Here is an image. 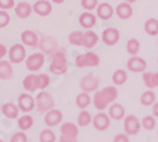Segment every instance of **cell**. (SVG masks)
<instances>
[{
    "label": "cell",
    "mask_w": 158,
    "mask_h": 142,
    "mask_svg": "<svg viewBox=\"0 0 158 142\" xmlns=\"http://www.w3.org/2000/svg\"><path fill=\"white\" fill-rule=\"evenodd\" d=\"M116 99H118V89L114 85H109L101 90H96L93 98V104L99 112H102L110 104L115 103Z\"/></svg>",
    "instance_id": "obj_1"
},
{
    "label": "cell",
    "mask_w": 158,
    "mask_h": 142,
    "mask_svg": "<svg viewBox=\"0 0 158 142\" xmlns=\"http://www.w3.org/2000/svg\"><path fill=\"white\" fill-rule=\"evenodd\" d=\"M67 57L64 51H57L55 55H52V60L49 63V71L53 75H63L67 71Z\"/></svg>",
    "instance_id": "obj_2"
},
{
    "label": "cell",
    "mask_w": 158,
    "mask_h": 142,
    "mask_svg": "<svg viewBox=\"0 0 158 142\" xmlns=\"http://www.w3.org/2000/svg\"><path fill=\"white\" fill-rule=\"evenodd\" d=\"M35 108L37 110L41 113V114H46L48 110L53 109L55 108V99L53 97H52L49 93L44 92V90H42V92H39L35 97Z\"/></svg>",
    "instance_id": "obj_3"
},
{
    "label": "cell",
    "mask_w": 158,
    "mask_h": 142,
    "mask_svg": "<svg viewBox=\"0 0 158 142\" xmlns=\"http://www.w3.org/2000/svg\"><path fill=\"white\" fill-rule=\"evenodd\" d=\"M100 63V57L98 54L95 52H89L86 54H82V55H78L76 58H75V65L80 69H84V67H95Z\"/></svg>",
    "instance_id": "obj_4"
},
{
    "label": "cell",
    "mask_w": 158,
    "mask_h": 142,
    "mask_svg": "<svg viewBox=\"0 0 158 142\" xmlns=\"http://www.w3.org/2000/svg\"><path fill=\"white\" fill-rule=\"evenodd\" d=\"M8 56L11 63H20L25 61V58H27V51H25L24 45L23 43L13 45L8 51Z\"/></svg>",
    "instance_id": "obj_5"
},
{
    "label": "cell",
    "mask_w": 158,
    "mask_h": 142,
    "mask_svg": "<svg viewBox=\"0 0 158 142\" xmlns=\"http://www.w3.org/2000/svg\"><path fill=\"white\" fill-rule=\"evenodd\" d=\"M142 128V123L138 119L137 115L134 114H129L124 118V133L128 136H135L139 133Z\"/></svg>",
    "instance_id": "obj_6"
},
{
    "label": "cell",
    "mask_w": 158,
    "mask_h": 142,
    "mask_svg": "<svg viewBox=\"0 0 158 142\" xmlns=\"http://www.w3.org/2000/svg\"><path fill=\"white\" fill-rule=\"evenodd\" d=\"M44 65V55L42 52H34L25 58V67L28 71H39Z\"/></svg>",
    "instance_id": "obj_7"
},
{
    "label": "cell",
    "mask_w": 158,
    "mask_h": 142,
    "mask_svg": "<svg viewBox=\"0 0 158 142\" xmlns=\"http://www.w3.org/2000/svg\"><path fill=\"white\" fill-rule=\"evenodd\" d=\"M99 85H100V79L93 74L85 75L80 79V88L82 92H86V93L96 92Z\"/></svg>",
    "instance_id": "obj_8"
},
{
    "label": "cell",
    "mask_w": 158,
    "mask_h": 142,
    "mask_svg": "<svg viewBox=\"0 0 158 142\" xmlns=\"http://www.w3.org/2000/svg\"><path fill=\"white\" fill-rule=\"evenodd\" d=\"M38 47L41 48V51H42L43 55H51V56H52V55H55L57 51H60L57 41L55 40V38L48 37V36L41 38Z\"/></svg>",
    "instance_id": "obj_9"
},
{
    "label": "cell",
    "mask_w": 158,
    "mask_h": 142,
    "mask_svg": "<svg viewBox=\"0 0 158 142\" xmlns=\"http://www.w3.org/2000/svg\"><path fill=\"white\" fill-rule=\"evenodd\" d=\"M17 104H18L20 112H23L24 114L29 113L33 110V108H35V98H33L31 95V93H23L18 97Z\"/></svg>",
    "instance_id": "obj_10"
},
{
    "label": "cell",
    "mask_w": 158,
    "mask_h": 142,
    "mask_svg": "<svg viewBox=\"0 0 158 142\" xmlns=\"http://www.w3.org/2000/svg\"><path fill=\"white\" fill-rule=\"evenodd\" d=\"M23 88L27 93H33L37 90H41V81H39L38 74H29L23 79Z\"/></svg>",
    "instance_id": "obj_11"
},
{
    "label": "cell",
    "mask_w": 158,
    "mask_h": 142,
    "mask_svg": "<svg viewBox=\"0 0 158 142\" xmlns=\"http://www.w3.org/2000/svg\"><path fill=\"white\" fill-rule=\"evenodd\" d=\"M101 40L106 46H115L120 40V33L114 27L105 28L102 31V34H101Z\"/></svg>",
    "instance_id": "obj_12"
},
{
    "label": "cell",
    "mask_w": 158,
    "mask_h": 142,
    "mask_svg": "<svg viewBox=\"0 0 158 142\" xmlns=\"http://www.w3.org/2000/svg\"><path fill=\"white\" fill-rule=\"evenodd\" d=\"M110 121H111V118L109 117V114L104 113V112H99L98 114L94 115L93 124H94L95 130H98L100 132H104L110 127Z\"/></svg>",
    "instance_id": "obj_13"
},
{
    "label": "cell",
    "mask_w": 158,
    "mask_h": 142,
    "mask_svg": "<svg viewBox=\"0 0 158 142\" xmlns=\"http://www.w3.org/2000/svg\"><path fill=\"white\" fill-rule=\"evenodd\" d=\"M127 69L131 72H144L147 69V61L139 56H130L127 61Z\"/></svg>",
    "instance_id": "obj_14"
},
{
    "label": "cell",
    "mask_w": 158,
    "mask_h": 142,
    "mask_svg": "<svg viewBox=\"0 0 158 142\" xmlns=\"http://www.w3.org/2000/svg\"><path fill=\"white\" fill-rule=\"evenodd\" d=\"M63 121V113L60 109H51L44 114V123L47 127H55L58 126Z\"/></svg>",
    "instance_id": "obj_15"
},
{
    "label": "cell",
    "mask_w": 158,
    "mask_h": 142,
    "mask_svg": "<svg viewBox=\"0 0 158 142\" xmlns=\"http://www.w3.org/2000/svg\"><path fill=\"white\" fill-rule=\"evenodd\" d=\"M20 40H22V43L24 46H28V47H38L39 46V37L38 34L34 32V31H23V33L20 34Z\"/></svg>",
    "instance_id": "obj_16"
},
{
    "label": "cell",
    "mask_w": 158,
    "mask_h": 142,
    "mask_svg": "<svg viewBox=\"0 0 158 142\" xmlns=\"http://www.w3.org/2000/svg\"><path fill=\"white\" fill-rule=\"evenodd\" d=\"M2 113L8 119H17V118H19L20 109H19L18 104H15V103L8 101V103H5V104L2 105Z\"/></svg>",
    "instance_id": "obj_17"
},
{
    "label": "cell",
    "mask_w": 158,
    "mask_h": 142,
    "mask_svg": "<svg viewBox=\"0 0 158 142\" xmlns=\"http://www.w3.org/2000/svg\"><path fill=\"white\" fill-rule=\"evenodd\" d=\"M33 11L39 17H47L52 13V4L48 0H37L33 4Z\"/></svg>",
    "instance_id": "obj_18"
},
{
    "label": "cell",
    "mask_w": 158,
    "mask_h": 142,
    "mask_svg": "<svg viewBox=\"0 0 158 142\" xmlns=\"http://www.w3.org/2000/svg\"><path fill=\"white\" fill-rule=\"evenodd\" d=\"M98 22V17L95 14H93L91 11H84L82 14L78 17V23L82 28L85 29H91Z\"/></svg>",
    "instance_id": "obj_19"
},
{
    "label": "cell",
    "mask_w": 158,
    "mask_h": 142,
    "mask_svg": "<svg viewBox=\"0 0 158 142\" xmlns=\"http://www.w3.org/2000/svg\"><path fill=\"white\" fill-rule=\"evenodd\" d=\"M115 14L118 15V18H120L123 20H127V19H130L131 15H133V8L131 5L127 2H123L120 4H118L116 8H115Z\"/></svg>",
    "instance_id": "obj_20"
},
{
    "label": "cell",
    "mask_w": 158,
    "mask_h": 142,
    "mask_svg": "<svg viewBox=\"0 0 158 142\" xmlns=\"http://www.w3.org/2000/svg\"><path fill=\"white\" fill-rule=\"evenodd\" d=\"M114 8L109 3H101L96 8V17L101 20H109L114 15Z\"/></svg>",
    "instance_id": "obj_21"
},
{
    "label": "cell",
    "mask_w": 158,
    "mask_h": 142,
    "mask_svg": "<svg viewBox=\"0 0 158 142\" xmlns=\"http://www.w3.org/2000/svg\"><path fill=\"white\" fill-rule=\"evenodd\" d=\"M32 11H33V6L27 2H20L14 8L15 15L20 19H27L32 14Z\"/></svg>",
    "instance_id": "obj_22"
},
{
    "label": "cell",
    "mask_w": 158,
    "mask_h": 142,
    "mask_svg": "<svg viewBox=\"0 0 158 142\" xmlns=\"http://www.w3.org/2000/svg\"><path fill=\"white\" fill-rule=\"evenodd\" d=\"M61 136L67 138H77L78 136V127L72 122H64L60 128Z\"/></svg>",
    "instance_id": "obj_23"
},
{
    "label": "cell",
    "mask_w": 158,
    "mask_h": 142,
    "mask_svg": "<svg viewBox=\"0 0 158 142\" xmlns=\"http://www.w3.org/2000/svg\"><path fill=\"white\" fill-rule=\"evenodd\" d=\"M109 117L114 121H122L125 118V108L120 103H113L109 107Z\"/></svg>",
    "instance_id": "obj_24"
},
{
    "label": "cell",
    "mask_w": 158,
    "mask_h": 142,
    "mask_svg": "<svg viewBox=\"0 0 158 142\" xmlns=\"http://www.w3.org/2000/svg\"><path fill=\"white\" fill-rule=\"evenodd\" d=\"M14 76V71H13V66L10 61H0V80H10Z\"/></svg>",
    "instance_id": "obj_25"
},
{
    "label": "cell",
    "mask_w": 158,
    "mask_h": 142,
    "mask_svg": "<svg viewBox=\"0 0 158 142\" xmlns=\"http://www.w3.org/2000/svg\"><path fill=\"white\" fill-rule=\"evenodd\" d=\"M99 43V36L94 31H86L82 38V46L87 49L94 48Z\"/></svg>",
    "instance_id": "obj_26"
},
{
    "label": "cell",
    "mask_w": 158,
    "mask_h": 142,
    "mask_svg": "<svg viewBox=\"0 0 158 142\" xmlns=\"http://www.w3.org/2000/svg\"><path fill=\"white\" fill-rule=\"evenodd\" d=\"M142 80L148 89L158 88V71H156V72L144 71L142 75Z\"/></svg>",
    "instance_id": "obj_27"
},
{
    "label": "cell",
    "mask_w": 158,
    "mask_h": 142,
    "mask_svg": "<svg viewBox=\"0 0 158 142\" xmlns=\"http://www.w3.org/2000/svg\"><path fill=\"white\" fill-rule=\"evenodd\" d=\"M33 124H34V119H33L32 115L28 114V113L23 114L22 117L18 118V127H19V130L23 131V132L31 130V128L33 127Z\"/></svg>",
    "instance_id": "obj_28"
},
{
    "label": "cell",
    "mask_w": 158,
    "mask_h": 142,
    "mask_svg": "<svg viewBox=\"0 0 158 142\" xmlns=\"http://www.w3.org/2000/svg\"><path fill=\"white\" fill-rule=\"evenodd\" d=\"M75 101H76V105L80 108L81 110H84V109H86L91 104V103H93V99H91V97H90L89 93L81 92L80 94L76 97V100Z\"/></svg>",
    "instance_id": "obj_29"
},
{
    "label": "cell",
    "mask_w": 158,
    "mask_h": 142,
    "mask_svg": "<svg viewBox=\"0 0 158 142\" xmlns=\"http://www.w3.org/2000/svg\"><path fill=\"white\" fill-rule=\"evenodd\" d=\"M144 32L148 36H158V19L156 18H149L144 23Z\"/></svg>",
    "instance_id": "obj_30"
},
{
    "label": "cell",
    "mask_w": 158,
    "mask_h": 142,
    "mask_svg": "<svg viewBox=\"0 0 158 142\" xmlns=\"http://www.w3.org/2000/svg\"><path fill=\"white\" fill-rule=\"evenodd\" d=\"M154 103H156V94L152 89L146 90V92L140 95V104L142 105L149 107V105H153Z\"/></svg>",
    "instance_id": "obj_31"
},
{
    "label": "cell",
    "mask_w": 158,
    "mask_h": 142,
    "mask_svg": "<svg viewBox=\"0 0 158 142\" xmlns=\"http://www.w3.org/2000/svg\"><path fill=\"white\" fill-rule=\"evenodd\" d=\"M111 80H113L114 85H116V86L124 85L127 83V80H128V74H127V71L119 69V70L114 71V74L111 76Z\"/></svg>",
    "instance_id": "obj_32"
},
{
    "label": "cell",
    "mask_w": 158,
    "mask_h": 142,
    "mask_svg": "<svg viewBox=\"0 0 158 142\" xmlns=\"http://www.w3.org/2000/svg\"><path fill=\"white\" fill-rule=\"evenodd\" d=\"M125 48H127V52L130 56H137L140 51V43L138 40H135V38H130V40H128V42H127Z\"/></svg>",
    "instance_id": "obj_33"
},
{
    "label": "cell",
    "mask_w": 158,
    "mask_h": 142,
    "mask_svg": "<svg viewBox=\"0 0 158 142\" xmlns=\"http://www.w3.org/2000/svg\"><path fill=\"white\" fill-rule=\"evenodd\" d=\"M90 123H93V115L87 110H81L77 115V126L80 127H87Z\"/></svg>",
    "instance_id": "obj_34"
},
{
    "label": "cell",
    "mask_w": 158,
    "mask_h": 142,
    "mask_svg": "<svg viewBox=\"0 0 158 142\" xmlns=\"http://www.w3.org/2000/svg\"><path fill=\"white\" fill-rule=\"evenodd\" d=\"M39 142H56V135L51 128L42 130L39 133Z\"/></svg>",
    "instance_id": "obj_35"
},
{
    "label": "cell",
    "mask_w": 158,
    "mask_h": 142,
    "mask_svg": "<svg viewBox=\"0 0 158 142\" xmlns=\"http://www.w3.org/2000/svg\"><path fill=\"white\" fill-rule=\"evenodd\" d=\"M82 38H84V32L73 31L69 36V41L72 46H82Z\"/></svg>",
    "instance_id": "obj_36"
},
{
    "label": "cell",
    "mask_w": 158,
    "mask_h": 142,
    "mask_svg": "<svg viewBox=\"0 0 158 142\" xmlns=\"http://www.w3.org/2000/svg\"><path fill=\"white\" fill-rule=\"evenodd\" d=\"M142 127L144 128V130H147V131H152L154 130V127H156V117H153V115H146L142 121Z\"/></svg>",
    "instance_id": "obj_37"
},
{
    "label": "cell",
    "mask_w": 158,
    "mask_h": 142,
    "mask_svg": "<svg viewBox=\"0 0 158 142\" xmlns=\"http://www.w3.org/2000/svg\"><path fill=\"white\" fill-rule=\"evenodd\" d=\"M81 6L85 10H94L99 6V0H81Z\"/></svg>",
    "instance_id": "obj_38"
},
{
    "label": "cell",
    "mask_w": 158,
    "mask_h": 142,
    "mask_svg": "<svg viewBox=\"0 0 158 142\" xmlns=\"http://www.w3.org/2000/svg\"><path fill=\"white\" fill-rule=\"evenodd\" d=\"M10 23V15L6 10H0V28H5Z\"/></svg>",
    "instance_id": "obj_39"
},
{
    "label": "cell",
    "mask_w": 158,
    "mask_h": 142,
    "mask_svg": "<svg viewBox=\"0 0 158 142\" xmlns=\"http://www.w3.org/2000/svg\"><path fill=\"white\" fill-rule=\"evenodd\" d=\"M9 142H28V137L23 131H20V132H17V133L13 135L10 137Z\"/></svg>",
    "instance_id": "obj_40"
},
{
    "label": "cell",
    "mask_w": 158,
    "mask_h": 142,
    "mask_svg": "<svg viewBox=\"0 0 158 142\" xmlns=\"http://www.w3.org/2000/svg\"><path fill=\"white\" fill-rule=\"evenodd\" d=\"M39 75V81H41V90H44L46 88H48L49 83H51V77L48 74H38Z\"/></svg>",
    "instance_id": "obj_41"
},
{
    "label": "cell",
    "mask_w": 158,
    "mask_h": 142,
    "mask_svg": "<svg viewBox=\"0 0 158 142\" xmlns=\"http://www.w3.org/2000/svg\"><path fill=\"white\" fill-rule=\"evenodd\" d=\"M15 8V0H0V9L9 10Z\"/></svg>",
    "instance_id": "obj_42"
},
{
    "label": "cell",
    "mask_w": 158,
    "mask_h": 142,
    "mask_svg": "<svg viewBox=\"0 0 158 142\" xmlns=\"http://www.w3.org/2000/svg\"><path fill=\"white\" fill-rule=\"evenodd\" d=\"M113 142H130V141H129V136L127 133H118L114 136Z\"/></svg>",
    "instance_id": "obj_43"
},
{
    "label": "cell",
    "mask_w": 158,
    "mask_h": 142,
    "mask_svg": "<svg viewBox=\"0 0 158 142\" xmlns=\"http://www.w3.org/2000/svg\"><path fill=\"white\" fill-rule=\"evenodd\" d=\"M8 48L3 45V43H0V60H4V57L8 55Z\"/></svg>",
    "instance_id": "obj_44"
},
{
    "label": "cell",
    "mask_w": 158,
    "mask_h": 142,
    "mask_svg": "<svg viewBox=\"0 0 158 142\" xmlns=\"http://www.w3.org/2000/svg\"><path fill=\"white\" fill-rule=\"evenodd\" d=\"M152 113H153V117L158 118V101H156L152 105Z\"/></svg>",
    "instance_id": "obj_45"
},
{
    "label": "cell",
    "mask_w": 158,
    "mask_h": 142,
    "mask_svg": "<svg viewBox=\"0 0 158 142\" xmlns=\"http://www.w3.org/2000/svg\"><path fill=\"white\" fill-rule=\"evenodd\" d=\"M58 142H77V138H67V137H63L61 136Z\"/></svg>",
    "instance_id": "obj_46"
},
{
    "label": "cell",
    "mask_w": 158,
    "mask_h": 142,
    "mask_svg": "<svg viewBox=\"0 0 158 142\" xmlns=\"http://www.w3.org/2000/svg\"><path fill=\"white\" fill-rule=\"evenodd\" d=\"M52 2H53L55 4H62V3L64 2V0H52Z\"/></svg>",
    "instance_id": "obj_47"
},
{
    "label": "cell",
    "mask_w": 158,
    "mask_h": 142,
    "mask_svg": "<svg viewBox=\"0 0 158 142\" xmlns=\"http://www.w3.org/2000/svg\"><path fill=\"white\" fill-rule=\"evenodd\" d=\"M124 2H127V3H129V4H133V3L137 2V0H124Z\"/></svg>",
    "instance_id": "obj_48"
},
{
    "label": "cell",
    "mask_w": 158,
    "mask_h": 142,
    "mask_svg": "<svg viewBox=\"0 0 158 142\" xmlns=\"http://www.w3.org/2000/svg\"><path fill=\"white\" fill-rule=\"evenodd\" d=\"M0 112H2V104H0Z\"/></svg>",
    "instance_id": "obj_49"
},
{
    "label": "cell",
    "mask_w": 158,
    "mask_h": 142,
    "mask_svg": "<svg viewBox=\"0 0 158 142\" xmlns=\"http://www.w3.org/2000/svg\"><path fill=\"white\" fill-rule=\"evenodd\" d=\"M0 142H4V141H3V140H2V138H0Z\"/></svg>",
    "instance_id": "obj_50"
},
{
    "label": "cell",
    "mask_w": 158,
    "mask_h": 142,
    "mask_svg": "<svg viewBox=\"0 0 158 142\" xmlns=\"http://www.w3.org/2000/svg\"><path fill=\"white\" fill-rule=\"evenodd\" d=\"M157 43H158V41H157Z\"/></svg>",
    "instance_id": "obj_51"
}]
</instances>
